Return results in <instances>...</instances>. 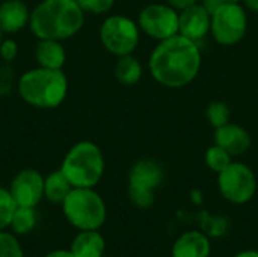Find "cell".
<instances>
[{
  "label": "cell",
  "mask_w": 258,
  "mask_h": 257,
  "mask_svg": "<svg viewBox=\"0 0 258 257\" xmlns=\"http://www.w3.org/2000/svg\"><path fill=\"white\" fill-rule=\"evenodd\" d=\"M3 35H5V33H3V32L0 30V44H2V41H3Z\"/></svg>",
  "instance_id": "37"
},
{
  "label": "cell",
  "mask_w": 258,
  "mask_h": 257,
  "mask_svg": "<svg viewBox=\"0 0 258 257\" xmlns=\"http://www.w3.org/2000/svg\"><path fill=\"white\" fill-rule=\"evenodd\" d=\"M38 224V214L36 208H24V206H17L9 229L14 235L17 236H26L29 235Z\"/></svg>",
  "instance_id": "20"
},
{
  "label": "cell",
  "mask_w": 258,
  "mask_h": 257,
  "mask_svg": "<svg viewBox=\"0 0 258 257\" xmlns=\"http://www.w3.org/2000/svg\"><path fill=\"white\" fill-rule=\"evenodd\" d=\"M224 3H225L224 0H203V2H201V5L207 9V12H209L210 15H212L216 9H219Z\"/></svg>",
  "instance_id": "31"
},
{
  "label": "cell",
  "mask_w": 258,
  "mask_h": 257,
  "mask_svg": "<svg viewBox=\"0 0 258 257\" xmlns=\"http://www.w3.org/2000/svg\"><path fill=\"white\" fill-rule=\"evenodd\" d=\"M165 170L154 159H139L128 171V186L154 191L163 183Z\"/></svg>",
  "instance_id": "13"
},
{
  "label": "cell",
  "mask_w": 258,
  "mask_h": 257,
  "mask_svg": "<svg viewBox=\"0 0 258 257\" xmlns=\"http://www.w3.org/2000/svg\"><path fill=\"white\" fill-rule=\"evenodd\" d=\"M0 257H24L23 245L12 232H0Z\"/></svg>",
  "instance_id": "24"
},
{
  "label": "cell",
  "mask_w": 258,
  "mask_h": 257,
  "mask_svg": "<svg viewBox=\"0 0 258 257\" xmlns=\"http://www.w3.org/2000/svg\"><path fill=\"white\" fill-rule=\"evenodd\" d=\"M30 9L23 0L0 2V30L3 33H17L29 27Z\"/></svg>",
  "instance_id": "15"
},
{
  "label": "cell",
  "mask_w": 258,
  "mask_h": 257,
  "mask_svg": "<svg viewBox=\"0 0 258 257\" xmlns=\"http://www.w3.org/2000/svg\"><path fill=\"white\" fill-rule=\"evenodd\" d=\"M18 56V44L12 38H3L0 44V59L5 64H11Z\"/></svg>",
  "instance_id": "29"
},
{
  "label": "cell",
  "mask_w": 258,
  "mask_h": 257,
  "mask_svg": "<svg viewBox=\"0 0 258 257\" xmlns=\"http://www.w3.org/2000/svg\"><path fill=\"white\" fill-rule=\"evenodd\" d=\"M127 194H128V200L132 201V204L139 209H148L154 203V191L127 186Z\"/></svg>",
  "instance_id": "27"
},
{
  "label": "cell",
  "mask_w": 258,
  "mask_h": 257,
  "mask_svg": "<svg viewBox=\"0 0 258 257\" xmlns=\"http://www.w3.org/2000/svg\"><path fill=\"white\" fill-rule=\"evenodd\" d=\"M234 257H258V251L257 250H245V251L237 253Z\"/></svg>",
  "instance_id": "35"
},
{
  "label": "cell",
  "mask_w": 258,
  "mask_h": 257,
  "mask_svg": "<svg viewBox=\"0 0 258 257\" xmlns=\"http://www.w3.org/2000/svg\"><path fill=\"white\" fill-rule=\"evenodd\" d=\"M15 209H17V203L12 198L11 191L0 186V232L9 229Z\"/></svg>",
  "instance_id": "25"
},
{
  "label": "cell",
  "mask_w": 258,
  "mask_h": 257,
  "mask_svg": "<svg viewBox=\"0 0 258 257\" xmlns=\"http://www.w3.org/2000/svg\"><path fill=\"white\" fill-rule=\"evenodd\" d=\"M190 197H192V201H194L195 204H201V203H203V192H201V191L194 189L192 194H190Z\"/></svg>",
  "instance_id": "33"
},
{
  "label": "cell",
  "mask_w": 258,
  "mask_h": 257,
  "mask_svg": "<svg viewBox=\"0 0 258 257\" xmlns=\"http://www.w3.org/2000/svg\"><path fill=\"white\" fill-rule=\"evenodd\" d=\"M104 170V155L92 141L76 142L60 164V171L73 188H95L103 179Z\"/></svg>",
  "instance_id": "4"
},
{
  "label": "cell",
  "mask_w": 258,
  "mask_h": 257,
  "mask_svg": "<svg viewBox=\"0 0 258 257\" xmlns=\"http://www.w3.org/2000/svg\"><path fill=\"white\" fill-rule=\"evenodd\" d=\"M180 11L168 3H150L138 15V26L147 36L163 41L178 33Z\"/></svg>",
  "instance_id": "9"
},
{
  "label": "cell",
  "mask_w": 258,
  "mask_h": 257,
  "mask_svg": "<svg viewBox=\"0 0 258 257\" xmlns=\"http://www.w3.org/2000/svg\"><path fill=\"white\" fill-rule=\"evenodd\" d=\"M42 257H74L71 254L70 250H53L47 254H44Z\"/></svg>",
  "instance_id": "32"
},
{
  "label": "cell",
  "mask_w": 258,
  "mask_h": 257,
  "mask_svg": "<svg viewBox=\"0 0 258 257\" xmlns=\"http://www.w3.org/2000/svg\"><path fill=\"white\" fill-rule=\"evenodd\" d=\"M18 83V77L15 74V70L11 67V64L0 65V97L9 95Z\"/></svg>",
  "instance_id": "26"
},
{
  "label": "cell",
  "mask_w": 258,
  "mask_h": 257,
  "mask_svg": "<svg viewBox=\"0 0 258 257\" xmlns=\"http://www.w3.org/2000/svg\"><path fill=\"white\" fill-rule=\"evenodd\" d=\"M204 162H206V165H207V168L210 171L219 174L221 171H224L233 162V156L228 151H225L222 147L213 144L206 150Z\"/></svg>",
  "instance_id": "22"
},
{
  "label": "cell",
  "mask_w": 258,
  "mask_h": 257,
  "mask_svg": "<svg viewBox=\"0 0 258 257\" xmlns=\"http://www.w3.org/2000/svg\"><path fill=\"white\" fill-rule=\"evenodd\" d=\"M218 189L231 204H245L251 201L257 192V177L251 167L233 161L218 174Z\"/></svg>",
  "instance_id": "8"
},
{
  "label": "cell",
  "mask_w": 258,
  "mask_h": 257,
  "mask_svg": "<svg viewBox=\"0 0 258 257\" xmlns=\"http://www.w3.org/2000/svg\"><path fill=\"white\" fill-rule=\"evenodd\" d=\"M206 118L213 129L222 127L231 121V109L222 100L212 101L206 109Z\"/></svg>",
  "instance_id": "23"
},
{
  "label": "cell",
  "mask_w": 258,
  "mask_h": 257,
  "mask_svg": "<svg viewBox=\"0 0 258 257\" xmlns=\"http://www.w3.org/2000/svg\"><path fill=\"white\" fill-rule=\"evenodd\" d=\"M215 144L228 151L233 158L243 156L252 144L249 132L236 123H228L222 127L215 129Z\"/></svg>",
  "instance_id": "12"
},
{
  "label": "cell",
  "mask_w": 258,
  "mask_h": 257,
  "mask_svg": "<svg viewBox=\"0 0 258 257\" xmlns=\"http://www.w3.org/2000/svg\"><path fill=\"white\" fill-rule=\"evenodd\" d=\"M76 2L85 11V14H95V15L109 12L115 5V0H76Z\"/></svg>",
  "instance_id": "28"
},
{
  "label": "cell",
  "mask_w": 258,
  "mask_h": 257,
  "mask_svg": "<svg viewBox=\"0 0 258 257\" xmlns=\"http://www.w3.org/2000/svg\"><path fill=\"white\" fill-rule=\"evenodd\" d=\"M197 220H198V224L201 226V232H204L210 239H219L228 233L230 221L227 217L212 215L209 212H200Z\"/></svg>",
  "instance_id": "21"
},
{
  "label": "cell",
  "mask_w": 258,
  "mask_h": 257,
  "mask_svg": "<svg viewBox=\"0 0 258 257\" xmlns=\"http://www.w3.org/2000/svg\"><path fill=\"white\" fill-rule=\"evenodd\" d=\"M35 61L38 67L62 70L67 61V53L62 41L57 39H38L35 45Z\"/></svg>",
  "instance_id": "17"
},
{
  "label": "cell",
  "mask_w": 258,
  "mask_h": 257,
  "mask_svg": "<svg viewBox=\"0 0 258 257\" xmlns=\"http://www.w3.org/2000/svg\"><path fill=\"white\" fill-rule=\"evenodd\" d=\"M85 24V11L76 0H41L30 11L29 29L38 39L65 41Z\"/></svg>",
  "instance_id": "2"
},
{
  "label": "cell",
  "mask_w": 258,
  "mask_h": 257,
  "mask_svg": "<svg viewBox=\"0 0 258 257\" xmlns=\"http://www.w3.org/2000/svg\"><path fill=\"white\" fill-rule=\"evenodd\" d=\"M168 5H171L172 8H175L177 11H183L195 3H198V0H166Z\"/></svg>",
  "instance_id": "30"
},
{
  "label": "cell",
  "mask_w": 258,
  "mask_h": 257,
  "mask_svg": "<svg viewBox=\"0 0 258 257\" xmlns=\"http://www.w3.org/2000/svg\"><path fill=\"white\" fill-rule=\"evenodd\" d=\"M172 257H210V238L201 230H189L180 235L171 250Z\"/></svg>",
  "instance_id": "14"
},
{
  "label": "cell",
  "mask_w": 258,
  "mask_h": 257,
  "mask_svg": "<svg viewBox=\"0 0 258 257\" xmlns=\"http://www.w3.org/2000/svg\"><path fill=\"white\" fill-rule=\"evenodd\" d=\"M71 189L73 186L65 174L60 171V168L44 176V198L47 201L53 204H62Z\"/></svg>",
  "instance_id": "18"
},
{
  "label": "cell",
  "mask_w": 258,
  "mask_h": 257,
  "mask_svg": "<svg viewBox=\"0 0 258 257\" xmlns=\"http://www.w3.org/2000/svg\"><path fill=\"white\" fill-rule=\"evenodd\" d=\"M68 250L74 257H104L106 239L100 230H79Z\"/></svg>",
  "instance_id": "16"
},
{
  "label": "cell",
  "mask_w": 258,
  "mask_h": 257,
  "mask_svg": "<svg viewBox=\"0 0 258 257\" xmlns=\"http://www.w3.org/2000/svg\"><path fill=\"white\" fill-rule=\"evenodd\" d=\"M144 74L142 64L138 58L133 55L119 56L115 64V77L116 80L124 86H133L136 85Z\"/></svg>",
  "instance_id": "19"
},
{
  "label": "cell",
  "mask_w": 258,
  "mask_h": 257,
  "mask_svg": "<svg viewBox=\"0 0 258 257\" xmlns=\"http://www.w3.org/2000/svg\"><path fill=\"white\" fill-rule=\"evenodd\" d=\"M100 41L103 47L116 58L133 55L141 42V29L130 17L113 14L103 20L100 26Z\"/></svg>",
  "instance_id": "6"
},
{
  "label": "cell",
  "mask_w": 258,
  "mask_h": 257,
  "mask_svg": "<svg viewBox=\"0 0 258 257\" xmlns=\"http://www.w3.org/2000/svg\"><path fill=\"white\" fill-rule=\"evenodd\" d=\"M225 3H240V2H243V0H224Z\"/></svg>",
  "instance_id": "36"
},
{
  "label": "cell",
  "mask_w": 258,
  "mask_h": 257,
  "mask_svg": "<svg viewBox=\"0 0 258 257\" xmlns=\"http://www.w3.org/2000/svg\"><path fill=\"white\" fill-rule=\"evenodd\" d=\"M8 189L17 206L36 208L44 198V176L35 168H24L14 176Z\"/></svg>",
  "instance_id": "10"
},
{
  "label": "cell",
  "mask_w": 258,
  "mask_h": 257,
  "mask_svg": "<svg viewBox=\"0 0 258 257\" xmlns=\"http://www.w3.org/2000/svg\"><path fill=\"white\" fill-rule=\"evenodd\" d=\"M248 32V14L240 3H224L212 14L210 33L219 45H236Z\"/></svg>",
  "instance_id": "7"
},
{
  "label": "cell",
  "mask_w": 258,
  "mask_h": 257,
  "mask_svg": "<svg viewBox=\"0 0 258 257\" xmlns=\"http://www.w3.org/2000/svg\"><path fill=\"white\" fill-rule=\"evenodd\" d=\"M201 64L203 55L198 42L180 33L159 41L148 58L151 77L171 89L190 85L198 77Z\"/></svg>",
  "instance_id": "1"
},
{
  "label": "cell",
  "mask_w": 258,
  "mask_h": 257,
  "mask_svg": "<svg viewBox=\"0 0 258 257\" xmlns=\"http://www.w3.org/2000/svg\"><path fill=\"white\" fill-rule=\"evenodd\" d=\"M212 15L201 3H195L183 11L178 17V33L198 42L210 33Z\"/></svg>",
  "instance_id": "11"
},
{
  "label": "cell",
  "mask_w": 258,
  "mask_h": 257,
  "mask_svg": "<svg viewBox=\"0 0 258 257\" xmlns=\"http://www.w3.org/2000/svg\"><path fill=\"white\" fill-rule=\"evenodd\" d=\"M245 6L252 11V12H258V0H243Z\"/></svg>",
  "instance_id": "34"
},
{
  "label": "cell",
  "mask_w": 258,
  "mask_h": 257,
  "mask_svg": "<svg viewBox=\"0 0 258 257\" xmlns=\"http://www.w3.org/2000/svg\"><path fill=\"white\" fill-rule=\"evenodd\" d=\"M60 208L65 220L77 230H100L107 220L106 203L94 188H73Z\"/></svg>",
  "instance_id": "5"
},
{
  "label": "cell",
  "mask_w": 258,
  "mask_h": 257,
  "mask_svg": "<svg viewBox=\"0 0 258 257\" xmlns=\"http://www.w3.org/2000/svg\"><path fill=\"white\" fill-rule=\"evenodd\" d=\"M17 91L23 101L38 109H54L68 95V77L63 70L35 67L18 77Z\"/></svg>",
  "instance_id": "3"
}]
</instances>
